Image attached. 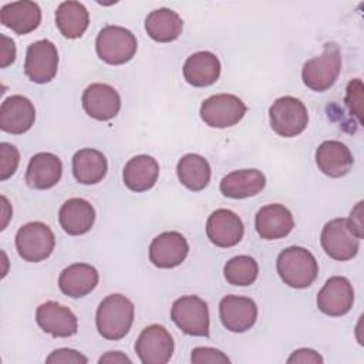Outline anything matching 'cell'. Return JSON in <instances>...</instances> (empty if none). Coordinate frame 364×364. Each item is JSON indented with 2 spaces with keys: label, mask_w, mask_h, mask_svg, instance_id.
<instances>
[{
  "label": "cell",
  "mask_w": 364,
  "mask_h": 364,
  "mask_svg": "<svg viewBox=\"0 0 364 364\" xmlns=\"http://www.w3.org/2000/svg\"><path fill=\"white\" fill-rule=\"evenodd\" d=\"M1 47H0V67L6 68L16 60V46L11 38L1 34Z\"/></svg>",
  "instance_id": "cell-38"
},
{
  "label": "cell",
  "mask_w": 364,
  "mask_h": 364,
  "mask_svg": "<svg viewBox=\"0 0 364 364\" xmlns=\"http://www.w3.org/2000/svg\"><path fill=\"white\" fill-rule=\"evenodd\" d=\"M108 171V162L102 152L92 148H82L73 156V173L77 182L94 185L104 179Z\"/></svg>",
  "instance_id": "cell-28"
},
{
  "label": "cell",
  "mask_w": 364,
  "mask_h": 364,
  "mask_svg": "<svg viewBox=\"0 0 364 364\" xmlns=\"http://www.w3.org/2000/svg\"><path fill=\"white\" fill-rule=\"evenodd\" d=\"M88 24V10L80 1H63L55 10V26L65 38H80Z\"/></svg>",
  "instance_id": "cell-30"
},
{
  "label": "cell",
  "mask_w": 364,
  "mask_h": 364,
  "mask_svg": "<svg viewBox=\"0 0 364 364\" xmlns=\"http://www.w3.org/2000/svg\"><path fill=\"white\" fill-rule=\"evenodd\" d=\"M134 316L135 307L128 297L122 294H109L97 309V330L107 340H121L131 330Z\"/></svg>",
  "instance_id": "cell-1"
},
{
  "label": "cell",
  "mask_w": 364,
  "mask_h": 364,
  "mask_svg": "<svg viewBox=\"0 0 364 364\" xmlns=\"http://www.w3.org/2000/svg\"><path fill=\"white\" fill-rule=\"evenodd\" d=\"M1 203H3V216H4V219H3V223H1V230L6 228V225H7V220H9V218L11 216V213H7L6 212V209H7V199L4 198V196H1Z\"/></svg>",
  "instance_id": "cell-41"
},
{
  "label": "cell",
  "mask_w": 364,
  "mask_h": 364,
  "mask_svg": "<svg viewBox=\"0 0 364 364\" xmlns=\"http://www.w3.org/2000/svg\"><path fill=\"white\" fill-rule=\"evenodd\" d=\"M219 316L226 330L245 333L250 330L257 320V306L250 297L229 294L219 303Z\"/></svg>",
  "instance_id": "cell-12"
},
{
  "label": "cell",
  "mask_w": 364,
  "mask_h": 364,
  "mask_svg": "<svg viewBox=\"0 0 364 364\" xmlns=\"http://www.w3.org/2000/svg\"><path fill=\"white\" fill-rule=\"evenodd\" d=\"M36 121V108L33 102L20 94L11 95L1 102L0 107V128L13 135L27 132Z\"/></svg>",
  "instance_id": "cell-16"
},
{
  "label": "cell",
  "mask_w": 364,
  "mask_h": 364,
  "mask_svg": "<svg viewBox=\"0 0 364 364\" xmlns=\"http://www.w3.org/2000/svg\"><path fill=\"white\" fill-rule=\"evenodd\" d=\"M277 273L284 284L294 289H306L318 274V263L313 253L300 246H290L280 252L276 262Z\"/></svg>",
  "instance_id": "cell-2"
},
{
  "label": "cell",
  "mask_w": 364,
  "mask_h": 364,
  "mask_svg": "<svg viewBox=\"0 0 364 364\" xmlns=\"http://www.w3.org/2000/svg\"><path fill=\"white\" fill-rule=\"evenodd\" d=\"M176 175L185 188L198 192L205 189L210 181V165L198 154H186L176 165Z\"/></svg>",
  "instance_id": "cell-31"
},
{
  "label": "cell",
  "mask_w": 364,
  "mask_h": 364,
  "mask_svg": "<svg viewBox=\"0 0 364 364\" xmlns=\"http://www.w3.org/2000/svg\"><path fill=\"white\" fill-rule=\"evenodd\" d=\"M256 232L262 239L276 240L286 237L294 228L291 212L280 203H270L260 208L255 218Z\"/></svg>",
  "instance_id": "cell-19"
},
{
  "label": "cell",
  "mask_w": 364,
  "mask_h": 364,
  "mask_svg": "<svg viewBox=\"0 0 364 364\" xmlns=\"http://www.w3.org/2000/svg\"><path fill=\"white\" fill-rule=\"evenodd\" d=\"M58 70V51L50 40H38L27 47L24 73L30 81L44 84L51 81Z\"/></svg>",
  "instance_id": "cell-11"
},
{
  "label": "cell",
  "mask_w": 364,
  "mask_h": 364,
  "mask_svg": "<svg viewBox=\"0 0 364 364\" xmlns=\"http://www.w3.org/2000/svg\"><path fill=\"white\" fill-rule=\"evenodd\" d=\"M98 363H128L131 364V358L127 357L125 354H122L121 351H108L104 355L100 357Z\"/></svg>",
  "instance_id": "cell-40"
},
{
  "label": "cell",
  "mask_w": 364,
  "mask_h": 364,
  "mask_svg": "<svg viewBox=\"0 0 364 364\" xmlns=\"http://www.w3.org/2000/svg\"><path fill=\"white\" fill-rule=\"evenodd\" d=\"M242 219L229 209H216L206 220L208 239L218 247L236 246L243 237Z\"/></svg>",
  "instance_id": "cell-18"
},
{
  "label": "cell",
  "mask_w": 364,
  "mask_h": 364,
  "mask_svg": "<svg viewBox=\"0 0 364 364\" xmlns=\"http://www.w3.org/2000/svg\"><path fill=\"white\" fill-rule=\"evenodd\" d=\"M346 104L351 114L355 115L358 122L361 124L363 114V82L360 78H354L347 84Z\"/></svg>",
  "instance_id": "cell-34"
},
{
  "label": "cell",
  "mask_w": 364,
  "mask_h": 364,
  "mask_svg": "<svg viewBox=\"0 0 364 364\" xmlns=\"http://www.w3.org/2000/svg\"><path fill=\"white\" fill-rule=\"evenodd\" d=\"M46 363H64V364H85L88 363V358L82 355L80 351L73 348H57L54 350L47 358Z\"/></svg>",
  "instance_id": "cell-36"
},
{
  "label": "cell",
  "mask_w": 364,
  "mask_h": 364,
  "mask_svg": "<svg viewBox=\"0 0 364 364\" xmlns=\"http://www.w3.org/2000/svg\"><path fill=\"white\" fill-rule=\"evenodd\" d=\"M95 220L92 205L82 198H71L65 200L58 212V222L63 230L71 236L87 233Z\"/></svg>",
  "instance_id": "cell-24"
},
{
  "label": "cell",
  "mask_w": 364,
  "mask_h": 364,
  "mask_svg": "<svg viewBox=\"0 0 364 364\" xmlns=\"http://www.w3.org/2000/svg\"><path fill=\"white\" fill-rule=\"evenodd\" d=\"M360 240L348 228L347 219L337 218L327 222L321 230L320 242L326 255L334 260L353 259L360 247Z\"/></svg>",
  "instance_id": "cell-9"
},
{
  "label": "cell",
  "mask_w": 364,
  "mask_h": 364,
  "mask_svg": "<svg viewBox=\"0 0 364 364\" xmlns=\"http://www.w3.org/2000/svg\"><path fill=\"white\" fill-rule=\"evenodd\" d=\"M159 165L149 155H136L131 158L122 172L125 186L132 192L149 191L158 181Z\"/></svg>",
  "instance_id": "cell-27"
},
{
  "label": "cell",
  "mask_w": 364,
  "mask_h": 364,
  "mask_svg": "<svg viewBox=\"0 0 364 364\" xmlns=\"http://www.w3.org/2000/svg\"><path fill=\"white\" fill-rule=\"evenodd\" d=\"M246 104L233 94H216L206 98L200 105L202 121L212 128L236 125L246 114Z\"/></svg>",
  "instance_id": "cell-8"
},
{
  "label": "cell",
  "mask_w": 364,
  "mask_h": 364,
  "mask_svg": "<svg viewBox=\"0 0 364 364\" xmlns=\"http://www.w3.org/2000/svg\"><path fill=\"white\" fill-rule=\"evenodd\" d=\"M63 175V164L60 158L51 152H38L31 156L27 171L26 182L33 189H50L58 183Z\"/></svg>",
  "instance_id": "cell-20"
},
{
  "label": "cell",
  "mask_w": 364,
  "mask_h": 364,
  "mask_svg": "<svg viewBox=\"0 0 364 364\" xmlns=\"http://www.w3.org/2000/svg\"><path fill=\"white\" fill-rule=\"evenodd\" d=\"M20 162V154L18 149L7 142L0 144V179L6 181L10 178Z\"/></svg>",
  "instance_id": "cell-33"
},
{
  "label": "cell",
  "mask_w": 364,
  "mask_h": 364,
  "mask_svg": "<svg viewBox=\"0 0 364 364\" xmlns=\"http://www.w3.org/2000/svg\"><path fill=\"white\" fill-rule=\"evenodd\" d=\"M36 321L44 333L53 337H71L78 330L75 314L57 301H46L36 310Z\"/></svg>",
  "instance_id": "cell-17"
},
{
  "label": "cell",
  "mask_w": 364,
  "mask_h": 364,
  "mask_svg": "<svg viewBox=\"0 0 364 364\" xmlns=\"http://www.w3.org/2000/svg\"><path fill=\"white\" fill-rule=\"evenodd\" d=\"M220 75V61L210 51H198L189 55L183 64V77L193 87H209Z\"/></svg>",
  "instance_id": "cell-26"
},
{
  "label": "cell",
  "mask_w": 364,
  "mask_h": 364,
  "mask_svg": "<svg viewBox=\"0 0 364 364\" xmlns=\"http://www.w3.org/2000/svg\"><path fill=\"white\" fill-rule=\"evenodd\" d=\"M223 274L229 284L250 286L257 279L259 266L252 256L240 255L226 262L223 267Z\"/></svg>",
  "instance_id": "cell-32"
},
{
  "label": "cell",
  "mask_w": 364,
  "mask_h": 364,
  "mask_svg": "<svg viewBox=\"0 0 364 364\" xmlns=\"http://www.w3.org/2000/svg\"><path fill=\"white\" fill-rule=\"evenodd\" d=\"M193 364H229L230 358L220 350L212 347H195L191 354Z\"/></svg>",
  "instance_id": "cell-35"
},
{
  "label": "cell",
  "mask_w": 364,
  "mask_h": 364,
  "mask_svg": "<svg viewBox=\"0 0 364 364\" xmlns=\"http://www.w3.org/2000/svg\"><path fill=\"white\" fill-rule=\"evenodd\" d=\"M138 43L132 31L121 26H105L97 36L95 50L98 57L111 65H121L132 60Z\"/></svg>",
  "instance_id": "cell-4"
},
{
  "label": "cell",
  "mask_w": 364,
  "mask_h": 364,
  "mask_svg": "<svg viewBox=\"0 0 364 364\" xmlns=\"http://www.w3.org/2000/svg\"><path fill=\"white\" fill-rule=\"evenodd\" d=\"M348 228L351 232L358 237L363 239V200H360L354 209L350 213V218L347 219Z\"/></svg>",
  "instance_id": "cell-39"
},
{
  "label": "cell",
  "mask_w": 364,
  "mask_h": 364,
  "mask_svg": "<svg viewBox=\"0 0 364 364\" xmlns=\"http://www.w3.org/2000/svg\"><path fill=\"white\" fill-rule=\"evenodd\" d=\"M82 108L94 119L108 121L121 109V97L118 91L102 82L88 85L82 92Z\"/></svg>",
  "instance_id": "cell-15"
},
{
  "label": "cell",
  "mask_w": 364,
  "mask_h": 364,
  "mask_svg": "<svg viewBox=\"0 0 364 364\" xmlns=\"http://www.w3.org/2000/svg\"><path fill=\"white\" fill-rule=\"evenodd\" d=\"M55 246L53 230L43 222H28L16 233L18 256L30 263H38L50 257Z\"/></svg>",
  "instance_id": "cell-6"
},
{
  "label": "cell",
  "mask_w": 364,
  "mask_h": 364,
  "mask_svg": "<svg viewBox=\"0 0 364 364\" xmlns=\"http://www.w3.org/2000/svg\"><path fill=\"white\" fill-rule=\"evenodd\" d=\"M266 186V176L259 169H239L220 181V192L226 198L245 199L260 193Z\"/></svg>",
  "instance_id": "cell-25"
},
{
  "label": "cell",
  "mask_w": 364,
  "mask_h": 364,
  "mask_svg": "<svg viewBox=\"0 0 364 364\" xmlns=\"http://www.w3.org/2000/svg\"><path fill=\"white\" fill-rule=\"evenodd\" d=\"M171 318L189 336H209V309L199 296L188 294L176 299L171 307Z\"/></svg>",
  "instance_id": "cell-7"
},
{
  "label": "cell",
  "mask_w": 364,
  "mask_h": 364,
  "mask_svg": "<svg viewBox=\"0 0 364 364\" xmlns=\"http://www.w3.org/2000/svg\"><path fill=\"white\" fill-rule=\"evenodd\" d=\"M354 303V289L347 277H330L317 294V307L321 313L340 317L347 314Z\"/></svg>",
  "instance_id": "cell-13"
},
{
  "label": "cell",
  "mask_w": 364,
  "mask_h": 364,
  "mask_svg": "<svg viewBox=\"0 0 364 364\" xmlns=\"http://www.w3.org/2000/svg\"><path fill=\"white\" fill-rule=\"evenodd\" d=\"M269 119L272 129L277 135L293 138L306 129L309 124V112L299 98L284 95L270 105Z\"/></svg>",
  "instance_id": "cell-5"
},
{
  "label": "cell",
  "mask_w": 364,
  "mask_h": 364,
  "mask_svg": "<svg viewBox=\"0 0 364 364\" xmlns=\"http://www.w3.org/2000/svg\"><path fill=\"white\" fill-rule=\"evenodd\" d=\"M341 70V53L336 43H326L323 53L307 60L301 68V80L310 90L323 92L334 85Z\"/></svg>",
  "instance_id": "cell-3"
},
{
  "label": "cell",
  "mask_w": 364,
  "mask_h": 364,
  "mask_svg": "<svg viewBox=\"0 0 364 364\" xmlns=\"http://www.w3.org/2000/svg\"><path fill=\"white\" fill-rule=\"evenodd\" d=\"M183 28V21L181 16L166 7L156 9L151 11L145 18L146 34L158 43L175 41Z\"/></svg>",
  "instance_id": "cell-29"
},
{
  "label": "cell",
  "mask_w": 364,
  "mask_h": 364,
  "mask_svg": "<svg viewBox=\"0 0 364 364\" xmlns=\"http://www.w3.org/2000/svg\"><path fill=\"white\" fill-rule=\"evenodd\" d=\"M0 21L16 34H28L41 23V10L30 0L7 3L0 10Z\"/></svg>",
  "instance_id": "cell-21"
},
{
  "label": "cell",
  "mask_w": 364,
  "mask_h": 364,
  "mask_svg": "<svg viewBox=\"0 0 364 364\" xmlns=\"http://www.w3.org/2000/svg\"><path fill=\"white\" fill-rule=\"evenodd\" d=\"M135 353L144 364H165L173 353V338L161 324L145 327L135 343Z\"/></svg>",
  "instance_id": "cell-10"
},
{
  "label": "cell",
  "mask_w": 364,
  "mask_h": 364,
  "mask_svg": "<svg viewBox=\"0 0 364 364\" xmlns=\"http://www.w3.org/2000/svg\"><path fill=\"white\" fill-rule=\"evenodd\" d=\"M189 245L179 232H164L149 245V260L159 269H172L186 259Z\"/></svg>",
  "instance_id": "cell-14"
},
{
  "label": "cell",
  "mask_w": 364,
  "mask_h": 364,
  "mask_svg": "<svg viewBox=\"0 0 364 364\" xmlns=\"http://www.w3.org/2000/svg\"><path fill=\"white\" fill-rule=\"evenodd\" d=\"M318 169L330 178H341L350 172L354 159L346 144L340 141H324L316 149Z\"/></svg>",
  "instance_id": "cell-22"
},
{
  "label": "cell",
  "mask_w": 364,
  "mask_h": 364,
  "mask_svg": "<svg viewBox=\"0 0 364 364\" xmlns=\"http://www.w3.org/2000/svg\"><path fill=\"white\" fill-rule=\"evenodd\" d=\"M287 363L291 364V363H313V364H321L323 363V357L311 350V348H299V350H294L291 353V355L287 358Z\"/></svg>",
  "instance_id": "cell-37"
},
{
  "label": "cell",
  "mask_w": 364,
  "mask_h": 364,
  "mask_svg": "<svg viewBox=\"0 0 364 364\" xmlns=\"http://www.w3.org/2000/svg\"><path fill=\"white\" fill-rule=\"evenodd\" d=\"M100 280L97 269L87 263H74L65 267L58 277L60 290L73 299H80L91 293Z\"/></svg>",
  "instance_id": "cell-23"
}]
</instances>
